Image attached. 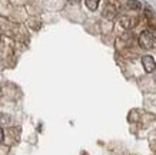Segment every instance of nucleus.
<instances>
[{"label": "nucleus", "instance_id": "obj_7", "mask_svg": "<svg viewBox=\"0 0 156 155\" xmlns=\"http://www.w3.org/2000/svg\"><path fill=\"white\" fill-rule=\"evenodd\" d=\"M145 16H146L147 22L151 24H153V20H155V14H153V12L151 10V7H146L145 9Z\"/></svg>", "mask_w": 156, "mask_h": 155}, {"label": "nucleus", "instance_id": "obj_9", "mask_svg": "<svg viewBox=\"0 0 156 155\" xmlns=\"http://www.w3.org/2000/svg\"><path fill=\"white\" fill-rule=\"evenodd\" d=\"M152 38H153V42L156 43V29L153 30V32H152Z\"/></svg>", "mask_w": 156, "mask_h": 155}, {"label": "nucleus", "instance_id": "obj_2", "mask_svg": "<svg viewBox=\"0 0 156 155\" xmlns=\"http://www.w3.org/2000/svg\"><path fill=\"white\" fill-rule=\"evenodd\" d=\"M137 17L136 16H122L120 17V24L125 29H133L137 24Z\"/></svg>", "mask_w": 156, "mask_h": 155}, {"label": "nucleus", "instance_id": "obj_10", "mask_svg": "<svg viewBox=\"0 0 156 155\" xmlns=\"http://www.w3.org/2000/svg\"><path fill=\"white\" fill-rule=\"evenodd\" d=\"M79 2H80V0H69V3H73V5H75V3H79Z\"/></svg>", "mask_w": 156, "mask_h": 155}, {"label": "nucleus", "instance_id": "obj_4", "mask_svg": "<svg viewBox=\"0 0 156 155\" xmlns=\"http://www.w3.org/2000/svg\"><path fill=\"white\" fill-rule=\"evenodd\" d=\"M116 14H118V9H116L113 5L109 3V5L105 7V10H103V17L105 19H115Z\"/></svg>", "mask_w": 156, "mask_h": 155}, {"label": "nucleus", "instance_id": "obj_3", "mask_svg": "<svg viewBox=\"0 0 156 155\" xmlns=\"http://www.w3.org/2000/svg\"><path fill=\"white\" fill-rule=\"evenodd\" d=\"M142 65H143V69H145L147 73H152V72L155 71V68H156V62H155V59H153L152 56L146 55V56L142 57Z\"/></svg>", "mask_w": 156, "mask_h": 155}, {"label": "nucleus", "instance_id": "obj_8", "mask_svg": "<svg viewBox=\"0 0 156 155\" xmlns=\"http://www.w3.org/2000/svg\"><path fill=\"white\" fill-rule=\"evenodd\" d=\"M3 138H5V132H3V129L0 128V142L3 141Z\"/></svg>", "mask_w": 156, "mask_h": 155}, {"label": "nucleus", "instance_id": "obj_5", "mask_svg": "<svg viewBox=\"0 0 156 155\" xmlns=\"http://www.w3.org/2000/svg\"><path fill=\"white\" fill-rule=\"evenodd\" d=\"M128 7L129 9H132V10H139V9H142V3L139 2V0H128Z\"/></svg>", "mask_w": 156, "mask_h": 155}, {"label": "nucleus", "instance_id": "obj_6", "mask_svg": "<svg viewBox=\"0 0 156 155\" xmlns=\"http://www.w3.org/2000/svg\"><path fill=\"white\" fill-rule=\"evenodd\" d=\"M99 2H100V0H85L86 7H87L89 10H92V12H95V10L98 9V6H99Z\"/></svg>", "mask_w": 156, "mask_h": 155}, {"label": "nucleus", "instance_id": "obj_1", "mask_svg": "<svg viewBox=\"0 0 156 155\" xmlns=\"http://www.w3.org/2000/svg\"><path fill=\"white\" fill-rule=\"evenodd\" d=\"M139 45H140V47H143V49H152L153 45H155L153 38H152V32L145 30V32L140 33V36H139Z\"/></svg>", "mask_w": 156, "mask_h": 155}]
</instances>
